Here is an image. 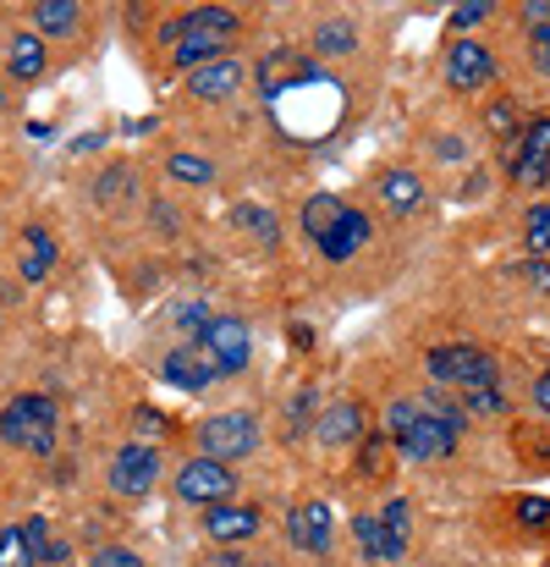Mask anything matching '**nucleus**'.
<instances>
[{
	"mask_svg": "<svg viewBox=\"0 0 550 567\" xmlns=\"http://www.w3.org/2000/svg\"><path fill=\"white\" fill-rule=\"evenodd\" d=\"M507 177L518 188H546L550 183V116H535L518 144H507Z\"/></svg>",
	"mask_w": 550,
	"mask_h": 567,
	"instance_id": "9",
	"label": "nucleus"
},
{
	"mask_svg": "<svg viewBox=\"0 0 550 567\" xmlns=\"http://www.w3.org/2000/svg\"><path fill=\"white\" fill-rule=\"evenodd\" d=\"M485 122H490V133H507V144H518V138H523V127H529V122L518 116V105H512V100H496V105L485 111Z\"/></svg>",
	"mask_w": 550,
	"mask_h": 567,
	"instance_id": "26",
	"label": "nucleus"
},
{
	"mask_svg": "<svg viewBox=\"0 0 550 567\" xmlns=\"http://www.w3.org/2000/svg\"><path fill=\"white\" fill-rule=\"evenodd\" d=\"M523 276H529V287L550 292V265H546V259H529V265H523Z\"/></svg>",
	"mask_w": 550,
	"mask_h": 567,
	"instance_id": "38",
	"label": "nucleus"
},
{
	"mask_svg": "<svg viewBox=\"0 0 550 567\" xmlns=\"http://www.w3.org/2000/svg\"><path fill=\"white\" fill-rule=\"evenodd\" d=\"M435 155H440V161H457V155H463V144H457V138H440V150H435Z\"/></svg>",
	"mask_w": 550,
	"mask_h": 567,
	"instance_id": "42",
	"label": "nucleus"
},
{
	"mask_svg": "<svg viewBox=\"0 0 550 567\" xmlns=\"http://www.w3.org/2000/svg\"><path fill=\"white\" fill-rule=\"evenodd\" d=\"M385 430H391V441H396L402 457H413V463H440V457H452L457 441H463V413H457V408L424 413V408H413V402H391Z\"/></svg>",
	"mask_w": 550,
	"mask_h": 567,
	"instance_id": "2",
	"label": "nucleus"
},
{
	"mask_svg": "<svg viewBox=\"0 0 550 567\" xmlns=\"http://www.w3.org/2000/svg\"><path fill=\"white\" fill-rule=\"evenodd\" d=\"M485 17H490V6H485V0H468V6H457V11H452V28H457V33H468V28H479Z\"/></svg>",
	"mask_w": 550,
	"mask_h": 567,
	"instance_id": "33",
	"label": "nucleus"
},
{
	"mask_svg": "<svg viewBox=\"0 0 550 567\" xmlns=\"http://www.w3.org/2000/svg\"><path fill=\"white\" fill-rule=\"evenodd\" d=\"M523 231H529V248H535V254H546L550 248V204H535V209H529Z\"/></svg>",
	"mask_w": 550,
	"mask_h": 567,
	"instance_id": "31",
	"label": "nucleus"
},
{
	"mask_svg": "<svg viewBox=\"0 0 550 567\" xmlns=\"http://www.w3.org/2000/svg\"><path fill=\"white\" fill-rule=\"evenodd\" d=\"M39 563V551L28 546V535L22 529H0V567H33Z\"/></svg>",
	"mask_w": 550,
	"mask_h": 567,
	"instance_id": "27",
	"label": "nucleus"
},
{
	"mask_svg": "<svg viewBox=\"0 0 550 567\" xmlns=\"http://www.w3.org/2000/svg\"><path fill=\"white\" fill-rule=\"evenodd\" d=\"M253 72H259V94H264V100H287L292 89L320 83V66H314L309 55H298V50H270Z\"/></svg>",
	"mask_w": 550,
	"mask_h": 567,
	"instance_id": "11",
	"label": "nucleus"
},
{
	"mask_svg": "<svg viewBox=\"0 0 550 567\" xmlns=\"http://www.w3.org/2000/svg\"><path fill=\"white\" fill-rule=\"evenodd\" d=\"M94 567H144V557L127 546H105V551H94Z\"/></svg>",
	"mask_w": 550,
	"mask_h": 567,
	"instance_id": "34",
	"label": "nucleus"
},
{
	"mask_svg": "<svg viewBox=\"0 0 550 567\" xmlns=\"http://www.w3.org/2000/svg\"><path fill=\"white\" fill-rule=\"evenodd\" d=\"M193 348L215 364V375H242V370H248V353H253V337H248V326H242L237 315H215V320L198 331Z\"/></svg>",
	"mask_w": 550,
	"mask_h": 567,
	"instance_id": "7",
	"label": "nucleus"
},
{
	"mask_svg": "<svg viewBox=\"0 0 550 567\" xmlns=\"http://www.w3.org/2000/svg\"><path fill=\"white\" fill-rule=\"evenodd\" d=\"M231 220H237L242 231H253L264 248H276V243H281V226H276V215H270V209H259V204H237V209H231Z\"/></svg>",
	"mask_w": 550,
	"mask_h": 567,
	"instance_id": "25",
	"label": "nucleus"
},
{
	"mask_svg": "<svg viewBox=\"0 0 550 567\" xmlns=\"http://www.w3.org/2000/svg\"><path fill=\"white\" fill-rule=\"evenodd\" d=\"M490 78H496V61H490V50H485V44L457 39V44L446 50V83H452V89L474 94V89H485Z\"/></svg>",
	"mask_w": 550,
	"mask_h": 567,
	"instance_id": "14",
	"label": "nucleus"
},
{
	"mask_svg": "<svg viewBox=\"0 0 550 567\" xmlns=\"http://www.w3.org/2000/svg\"><path fill=\"white\" fill-rule=\"evenodd\" d=\"M518 524H523V529H546L550 524V502L546 496H518Z\"/></svg>",
	"mask_w": 550,
	"mask_h": 567,
	"instance_id": "32",
	"label": "nucleus"
},
{
	"mask_svg": "<svg viewBox=\"0 0 550 567\" xmlns=\"http://www.w3.org/2000/svg\"><path fill=\"white\" fill-rule=\"evenodd\" d=\"M429 375L440 380V385L468 391V385H496L501 370H496V359H490L485 348H474V342H446V348H429Z\"/></svg>",
	"mask_w": 550,
	"mask_h": 567,
	"instance_id": "6",
	"label": "nucleus"
},
{
	"mask_svg": "<svg viewBox=\"0 0 550 567\" xmlns=\"http://www.w3.org/2000/svg\"><path fill=\"white\" fill-rule=\"evenodd\" d=\"M133 419H138V435H144V446H149V435H155V441H160V435H166V430H172V424H166V419H160V413H155V408H133Z\"/></svg>",
	"mask_w": 550,
	"mask_h": 567,
	"instance_id": "35",
	"label": "nucleus"
},
{
	"mask_svg": "<svg viewBox=\"0 0 550 567\" xmlns=\"http://www.w3.org/2000/svg\"><path fill=\"white\" fill-rule=\"evenodd\" d=\"M231 491H237V474L226 463H215V457H187L177 468V502H187V507L209 513V507L231 502Z\"/></svg>",
	"mask_w": 550,
	"mask_h": 567,
	"instance_id": "8",
	"label": "nucleus"
},
{
	"mask_svg": "<svg viewBox=\"0 0 550 567\" xmlns=\"http://www.w3.org/2000/svg\"><path fill=\"white\" fill-rule=\"evenodd\" d=\"M55 265V237L44 226H28L22 231V281H44Z\"/></svg>",
	"mask_w": 550,
	"mask_h": 567,
	"instance_id": "21",
	"label": "nucleus"
},
{
	"mask_svg": "<svg viewBox=\"0 0 550 567\" xmlns=\"http://www.w3.org/2000/svg\"><path fill=\"white\" fill-rule=\"evenodd\" d=\"M237 83H242V61H231V55H220V61L187 72V89H193L198 100H226V94H237Z\"/></svg>",
	"mask_w": 550,
	"mask_h": 567,
	"instance_id": "16",
	"label": "nucleus"
},
{
	"mask_svg": "<svg viewBox=\"0 0 550 567\" xmlns=\"http://www.w3.org/2000/svg\"><path fill=\"white\" fill-rule=\"evenodd\" d=\"M28 17H33V33H39V39H44V33H50V39H61V33H72V28H77V17H83V11H77V0H39Z\"/></svg>",
	"mask_w": 550,
	"mask_h": 567,
	"instance_id": "22",
	"label": "nucleus"
},
{
	"mask_svg": "<svg viewBox=\"0 0 550 567\" xmlns=\"http://www.w3.org/2000/svg\"><path fill=\"white\" fill-rule=\"evenodd\" d=\"M287 540L309 557H325L336 546V518H331V502H298L287 513Z\"/></svg>",
	"mask_w": 550,
	"mask_h": 567,
	"instance_id": "12",
	"label": "nucleus"
},
{
	"mask_svg": "<svg viewBox=\"0 0 550 567\" xmlns=\"http://www.w3.org/2000/svg\"><path fill=\"white\" fill-rule=\"evenodd\" d=\"M342 215H347V204H342L336 193H309V204H303V231H309L314 243H325V237L342 226Z\"/></svg>",
	"mask_w": 550,
	"mask_h": 567,
	"instance_id": "20",
	"label": "nucleus"
},
{
	"mask_svg": "<svg viewBox=\"0 0 550 567\" xmlns=\"http://www.w3.org/2000/svg\"><path fill=\"white\" fill-rule=\"evenodd\" d=\"M259 413H248V408H226V413H209L204 424H198V446H204V457H215V463H237V457H253L259 452Z\"/></svg>",
	"mask_w": 550,
	"mask_h": 567,
	"instance_id": "5",
	"label": "nucleus"
},
{
	"mask_svg": "<svg viewBox=\"0 0 550 567\" xmlns=\"http://www.w3.org/2000/svg\"><path fill=\"white\" fill-rule=\"evenodd\" d=\"M353 540L369 563H402L407 546H413V507L396 496V502H385V513L353 518Z\"/></svg>",
	"mask_w": 550,
	"mask_h": 567,
	"instance_id": "4",
	"label": "nucleus"
},
{
	"mask_svg": "<svg viewBox=\"0 0 550 567\" xmlns=\"http://www.w3.org/2000/svg\"><path fill=\"white\" fill-rule=\"evenodd\" d=\"M259 567H276V563H259Z\"/></svg>",
	"mask_w": 550,
	"mask_h": 567,
	"instance_id": "43",
	"label": "nucleus"
},
{
	"mask_svg": "<svg viewBox=\"0 0 550 567\" xmlns=\"http://www.w3.org/2000/svg\"><path fill=\"white\" fill-rule=\"evenodd\" d=\"M55 402L39 396V391H22L0 408V441L17 446V452H33V457H50L55 452Z\"/></svg>",
	"mask_w": 550,
	"mask_h": 567,
	"instance_id": "3",
	"label": "nucleus"
},
{
	"mask_svg": "<svg viewBox=\"0 0 550 567\" xmlns=\"http://www.w3.org/2000/svg\"><path fill=\"white\" fill-rule=\"evenodd\" d=\"M353 44H359V33H353L347 17H331V22L314 28V50H320V55H347Z\"/></svg>",
	"mask_w": 550,
	"mask_h": 567,
	"instance_id": "24",
	"label": "nucleus"
},
{
	"mask_svg": "<svg viewBox=\"0 0 550 567\" xmlns=\"http://www.w3.org/2000/svg\"><path fill=\"white\" fill-rule=\"evenodd\" d=\"M380 193H385V204H391L396 215H407V209H418L424 183H418V172H385V177H380Z\"/></svg>",
	"mask_w": 550,
	"mask_h": 567,
	"instance_id": "23",
	"label": "nucleus"
},
{
	"mask_svg": "<svg viewBox=\"0 0 550 567\" xmlns=\"http://www.w3.org/2000/svg\"><path fill=\"white\" fill-rule=\"evenodd\" d=\"M44 66H50V55H44V39H39V33H17V39L6 44V72H11L17 83L44 78Z\"/></svg>",
	"mask_w": 550,
	"mask_h": 567,
	"instance_id": "17",
	"label": "nucleus"
},
{
	"mask_svg": "<svg viewBox=\"0 0 550 567\" xmlns=\"http://www.w3.org/2000/svg\"><path fill=\"white\" fill-rule=\"evenodd\" d=\"M160 375L172 380L177 391H204V385L215 380V364H209L198 348H177V353L166 359V370H160Z\"/></svg>",
	"mask_w": 550,
	"mask_h": 567,
	"instance_id": "19",
	"label": "nucleus"
},
{
	"mask_svg": "<svg viewBox=\"0 0 550 567\" xmlns=\"http://www.w3.org/2000/svg\"><path fill=\"white\" fill-rule=\"evenodd\" d=\"M66 557H72V546H66V540H50V546L39 551V563H66Z\"/></svg>",
	"mask_w": 550,
	"mask_h": 567,
	"instance_id": "40",
	"label": "nucleus"
},
{
	"mask_svg": "<svg viewBox=\"0 0 550 567\" xmlns=\"http://www.w3.org/2000/svg\"><path fill=\"white\" fill-rule=\"evenodd\" d=\"M259 524H264V518H259V507H253V502H220V507H209V513H204L209 540H215V546H231V551H237L242 540H253V535H259Z\"/></svg>",
	"mask_w": 550,
	"mask_h": 567,
	"instance_id": "13",
	"label": "nucleus"
},
{
	"mask_svg": "<svg viewBox=\"0 0 550 567\" xmlns=\"http://www.w3.org/2000/svg\"><path fill=\"white\" fill-rule=\"evenodd\" d=\"M463 408H468V413H507L501 380H496V385H468V391H463Z\"/></svg>",
	"mask_w": 550,
	"mask_h": 567,
	"instance_id": "29",
	"label": "nucleus"
},
{
	"mask_svg": "<svg viewBox=\"0 0 550 567\" xmlns=\"http://www.w3.org/2000/svg\"><path fill=\"white\" fill-rule=\"evenodd\" d=\"M314 435L325 441V446H347V441H364V408L359 402H331L325 413H320V424H314Z\"/></svg>",
	"mask_w": 550,
	"mask_h": 567,
	"instance_id": "15",
	"label": "nucleus"
},
{
	"mask_svg": "<svg viewBox=\"0 0 550 567\" xmlns=\"http://www.w3.org/2000/svg\"><path fill=\"white\" fill-rule=\"evenodd\" d=\"M529 55H535L540 72H550V22L546 28H529Z\"/></svg>",
	"mask_w": 550,
	"mask_h": 567,
	"instance_id": "36",
	"label": "nucleus"
},
{
	"mask_svg": "<svg viewBox=\"0 0 550 567\" xmlns=\"http://www.w3.org/2000/svg\"><path fill=\"white\" fill-rule=\"evenodd\" d=\"M155 485H160V452L144 446V441H127V446L111 457V491L127 496V502H138V496H149Z\"/></svg>",
	"mask_w": 550,
	"mask_h": 567,
	"instance_id": "10",
	"label": "nucleus"
},
{
	"mask_svg": "<svg viewBox=\"0 0 550 567\" xmlns=\"http://www.w3.org/2000/svg\"><path fill=\"white\" fill-rule=\"evenodd\" d=\"M204 567H248L242 563V551H231V546H220V551H215V557H209V563Z\"/></svg>",
	"mask_w": 550,
	"mask_h": 567,
	"instance_id": "39",
	"label": "nucleus"
},
{
	"mask_svg": "<svg viewBox=\"0 0 550 567\" xmlns=\"http://www.w3.org/2000/svg\"><path fill=\"white\" fill-rule=\"evenodd\" d=\"M364 243H369V215L364 209H347V215H342V226L320 243V254H325L331 265H342V259H353Z\"/></svg>",
	"mask_w": 550,
	"mask_h": 567,
	"instance_id": "18",
	"label": "nucleus"
},
{
	"mask_svg": "<svg viewBox=\"0 0 550 567\" xmlns=\"http://www.w3.org/2000/svg\"><path fill=\"white\" fill-rule=\"evenodd\" d=\"M535 408H540V413H550V375L535 380Z\"/></svg>",
	"mask_w": 550,
	"mask_h": 567,
	"instance_id": "41",
	"label": "nucleus"
},
{
	"mask_svg": "<svg viewBox=\"0 0 550 567\" xmlns=\"http://www.w3.org/2000/svg\"><path fill=\"white\" fill-rule=\"evenodd\" d=\"M166 166H172V177H177V183H198V188H204V183H215V166H209L204 155H172Z\"/></svg>",
	"mask_w": 550,
	"mask_h": 567,
	"instance_id": "30",
	"label": "nucleus"
},
{
	"mask_svg": "<svg viewBox=\"0 0 550 567\" xmlns=\"http://www.w3.org/2000/svg\"><path fill=\"white\" fill-rule=\"evenodd\" d=\"M237 33H242V17H237V11H226V6H193V11L172 17V22L160 28V39L172 44L177 66H187V72H198V66L220 61V55H226V44H231Z\"/></svg>",
	"mask_w": 550,
	"mask_h": 567,
	"instance_id": "1",
	"label": "nucleus"
},
{
	"mask_svg": "<svg viewBox=\"0 0 550 567\" xmlns=\"http://www.w3.org/2000/svg\"><path fill=\"white\" fill-rule=\"evenodd\" d=\"M385 452H391V435H380V430L359 441V474H364V480L385 474Z\"/></svg>",
	"mask_w": 550,
	"mask_h": 567,
	"instance_id": "28",
	"label": "nucleus"
},
{
	"mask_svg": "<svg viewBox=\"0 0 550 567\" xmlns=\"http://www.w3.org/2000/svg\"><path fill=\"white\" fill-rule=\"evenodd\" d=\"M177 326H183V331H204V326H209V309H204V303H183V309H177Z\"/></svg>",
	"mask_w": 550,
	"mask_h": 567,
	"instance_id": "37",
	"label": "nucleus"
}]
</instances>
